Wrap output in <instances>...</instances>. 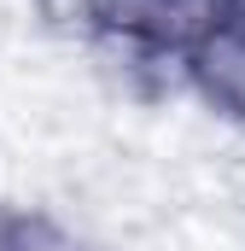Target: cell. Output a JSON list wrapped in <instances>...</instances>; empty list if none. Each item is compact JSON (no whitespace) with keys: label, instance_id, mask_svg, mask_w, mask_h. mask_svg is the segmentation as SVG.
<instances>
[{"label":"cell","instance_id":"6da1fadb","mask_svg":"<svg viewBox=\"0 0 245 251\" xmlns=\"http://www.w3.org/2000/svg\"><path fill=\"white\" fill-rule=\"evenodd\" d=\"M187 64H193V100H198L210 117L245 128V29L240 24L210 29V35L187 53Z\"/></svg>","mask_w":245,"mask_h":251},{"label":"cell","instance_id":"7a4b0ae2","mask_svg":"<svg viewBox=\"0 0 245 251\" xmlns=\"http://www.w3.org/2000/svg\"><path fill=\"white\" fill-rule=\"evenodd\" d=\"M0 193H6V152H0Z\"/></svg>","mask_w":245,"mask_h":251}]
</instances>
